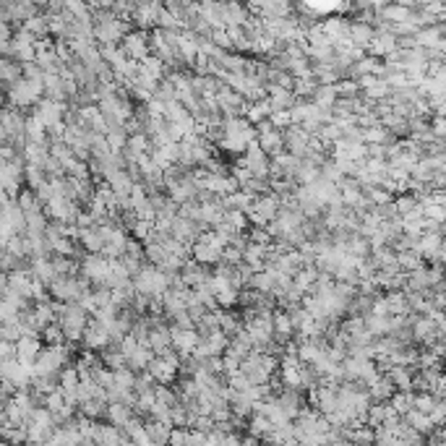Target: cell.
I'll return each mask as SVG.
<instances>
[{
	"label": "cell",
	"instance_id": "2",
	"mask_svg": "<svg viewBox=\"0 0 446 446\" xmlns=\"http://www.w3.org/2000/svg\"><path fill=\"white\" fill-rule=\"evenodd\" d=\"M261 149H264L266 154H269V151H272V154H277V151H280L282 149V139H280V133H264V136H261Z\"/></svg>",
	"mask_w": 446,
	"mask_h": 446
},
{
	"label": "cell",
	"instance_id": "1",
	"mask_svg": "<svg viewBox=\"0 0 446 446\" xmlns=\"http://www.w3.org/2000/svg\"><path fill=\"white\" fill-rule=\"evenodd\" d=\"M167 285H170V280H167V274L159 272V269H144V272L139 274V282H136L139 292H144V295L165 292Z\"/></svg>",
	"mask_w": 446,
	"mask_h": 446
}]
</instances>
